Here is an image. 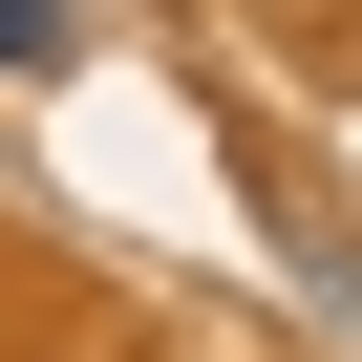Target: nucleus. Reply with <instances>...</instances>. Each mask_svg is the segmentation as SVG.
<instances>
[{
	"instance_id": "f257e3e1",
	"label": "nucleus",
	"mask_w": 362,
	"mask_h": 362,
	"mask_svg": "<svg viewBox=\"0 0 362 362\" xmlns=\"http://www.w3.org/2000/svg\"><path fill=\"white\" fill-rule=\"evenodd\" d=\"M0 64H22V86H64V64H86V22H64V0H0Z\"/></svg>"
}]
</instances>
